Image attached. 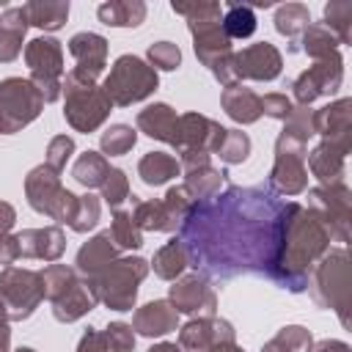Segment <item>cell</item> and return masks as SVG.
Listing matches in <instances>:
<instances>
[{
  "instance_id": "obj_25",
  "label": "cell",
  "mask_w": 352,
  "mask_h": 352,
  "mask_svg": "<svg viewBox=\"0 0 352 352\" xmlns=\"http://www.w3.org/2000/svg\"><path fill=\"white\" fill-rule=\"evenodd\" d=\"M344 154H346V148L324 140L311 154V170L316 173V179H322L324 184H338V179L344 173Z\"/></svg>"
},
{
  "instance_id": "obj_23",
  "label": "cell",
  "mask_w": 352,
  "mask_h": 352,
  "mask_svg": "<svg viewBox=\"0 0 352 352\" xmlns=\"http://www.w3.org/2000/svg\"><path fill=\"white\" fill-rule=\"evenodd\" d=\"M94 294H91V289H88V283H74L72 289H66L58 300H52V314H55V319L58 322H74V319H80L82 314H88L91 308H94Z\"/></svg>"
},
{
  "instance_id": "obj_18",
  "label": "cell",
  "mask_w": 352,
  "mask_h": 352,
  "mask_svg": "<svg viewBox=\"0 0 352 352\" xmlns=\"http://www.w3.org/2000/svg\"><path fill=\"white\" fill-rule=\"evenodd\" d=\"M19 242V256H28V258H47V261H55L60 253H63V231L50 226V228H30V231H22L16 236Z\"/></svg>"
},
{
  "instance_id": "obj_2",
  "label": "cell",
  "mask_w": 352,
  "mask_h": 352,
  "mask_svg": "<svg viewBox=\"0 0 352 352\" xmlns=\"http://www.w3.org/2000/svg\"><path fill=\"white\" fill-rule=\"evenodd\" d=\"M176 14H184L190 22V33L195 38V55L201 58L204 66H209V72L228 88L236 85V74H234V50L231 41L226 38L223 28H220V14L223 8L217 3H173L170 6Z\"/></svg>"
},
{
  "instance_id": "obj_5",
  "label": "cell",
  "mask_w": 352,
  "mask_h": 352,
  "mask_svg": "<svg viewBox=\"0 0 352 352\" xmlns=\"http://www.w3.org/2000/svg\"><path fill=\"white\" fill-rule=\"evenodd\" d=\"M63 91H66V110H63V116H66V121L77 132L96 129L107 118V113L113 107L110 99L104 96V91L94 85V80H82L74 72L66 74Z\"/></svg>"
},
{
  "instance_id": "obj_48",
  "label": "cell",
  "mask_w": 352,
  "mask_h": 352,
  "mask_svg": "<svg viewBox=\"0 0 352 352\" xmlns=\"http://www.w3.org/2000/svg\"><path fill=\"white\" fill-rule=\"evenodd\" d=\"M14 206H8V204H3L0 201V236H6L8 234V228L14 226Z\"/></svg>"
},
{
  "instance_id": "obj_17",
  "label": "cell",
  "mask_w": 352,
  "mask_h": 352,
  "mask_svg": "<svg viewBox=\"0 0 352 352\" xmlns=\"http://www.w3.org/2000/svg\"><path fill=\"white\" fill-rule=\"evenodd\" d=\"M69 52L77 60V66L72 72L77 77H82V80H96L102 74V69H104L107 41L99 33H77L69 41Z\"/></svg>"
},
{
  "instance_id": "obj_38",
  "label": "cell",
  "mask_w": 352,
  "mask_h": 352,
  "mask_svg": "<svg viewBox=\"0 0 352 352\" xmlns=\"http://www.w3.org/2000/svg\"><path fill=\"white\" fill-rule=\"evenodd\" d=\"M135 140H138V135H135V129L132 126H126V124H116V126H110L104 135H102V151L104 154H126L132 146H135Z\"/></svg>"
},
{
  "instance_id": "obj_29",
  "label": "cell",
  "mask_w": 352,
  "mask_h": 352,
  "mask_svg": "<svg viewBox=\"0 0 352 352\" xmlns=\"http://www.w3.org/2000/svg\"><path fill=\"white\" fill-rule=\"evenodd\" d=\"M22 8L28 16V25H36L44 30H58L69 16V3H28Z\"/></svg>"
},
{
  "instance_id": "obj_20",
  "label": "cell",
  "mask_w": 352,
  "mask_h": 352,
  "mask_svg": "<svg viewBox=\"0 0 352 352\" xmlns=\"http://www.w3.org/2000/svg\"><path fill=\"white\" fill-rule=\"evenodd\" d=\"M176 316H179V314H176V308H173L168 300H154V302L138 308V314H135V327H132V330H138L140 336H148V338L165 336V333L176 330Z\"/></svg>"
},
{
  "instance_id": "obj_37",
  "label": "cell",
  "mask_w": 352,
  "mask_h": 352,
  "mask_svg": "<svg viewBox=\"0 0 352 352\" xmlns=\"http://www.w3.org/2000/svg\"><path fill=\"white\" fill-rule=\"evenodd\" d=\"M248 151H250V140L245 132H236V129H226L220 146H217V154L223 157V162L234 165V162H242L248 160Z\"/></svg>"
},
{
  "instance_id": "obj_33",
  "label": "cell",
  "mask_w": 352,
  "mask_h": 352,
  "mask_svg": "<svg viewBox=\"0 0 352 352\" xmlns=\"http://www.w3.org/2000/svg\"><path fill=\"white\" fill-rule=\"evenodd\" d=\"M302 50L311 55V58H316V60H327V58H333V55H338L336 52V38H333V33H327L322 25H308L305 28V33H302Z\"/></svg>"
},
{
  "instance_id": "obj_9",
  "label": "cell",
  "mask_w": 352,
  "mask_h": 352,
  "mask_svg": "<svg viewBox=\"0 0 352 352\" xmlns=\"http://www.w3.org/2000/svg\"><path fill=\"white\" fill-rule=\"evenodd\" d=\"M44 107L41 94L30 80L22 77H8L0 82V132L14 135L25 124H30L38 110Z\"/></svg>"
},
{
  "instance_id": "obj_22",
  "label": "cell",
  "mask_w": 352,
  "mask_h": 352,
  "mask_svg": "<svg viewBox=\"0 0 352 352\" xmlns=\"http://www.w3.org/2000/svg\"><path fill=\"white\" fill-rule=\"evenodd\" d=\"M28 30V16L25 8H6L0 16V60L11 63L22 52V38Z\"/></svg>"
},
{
  "instance_id": "obj_15",
  "label": "cell",
  "mask_w": 352,
  "mask_h": 352,
  "mask_svg": "<svg viewBox=\"0 0 352 352\" xmlns=\"http://www.w3.org/2000/svg\"><path fill=\"white\" fill-rule=\"evenodd\" d=\"M234 341V330L228 322L217 319H192L179 333V349L182 352H209L214 344Z\"/></svg>"
},
{
  "instance_id": "obj_45",
  "label": "cell",
  "mask_w": 352,
  "mask_h": 352,
  "mask_svg": "<svg viewBox=\"0 0 352 352\" xmlns=\"http://www.w3.org/2000/svg\"><path fill=\"white\" fill-rule=\"evenodd\" d=\"M292 110H294V104L283 96V94H267L264 99H261V113H267V116H272V118H289L292 116Z\"/></svg>"
},
{
  "instance_id": "obj_50",
  "label": "cell",
  "mask_w": 352,
  "mask_h": 352,
  "mask_svg": "<svg viewBox=\"0 0 352 352\" xmlns=\"http://www.w3.org/2000/svg\"><path fill=\"white\" fill-rule=\"evenodd\" d=\"M8 341H11L8 319H3V316H0V352H8Z\"/></svg>"
},
{
  "instance_id": "obj_47",
  "label": "cell",
  "mask_w": 352,
  "mask_h": 352,
  "mask_svg": "<svg viewBox=\"0 0 352 352\" xmlns=\"http://www.w3.org/2000/svg\"><path fill=\"white\" fill-rule=\"evenodd\" d=\"M19 258V242L16 236H0V264L11 267V261Z\"/></svg>"
},
{
  "instance_id": "obj_40",
  "label": "cell",
  "mask_w": 352,
  "mask_h": 352,
  "mask_svg": "<svg viewBox=\"0 0 352 352\" xmlns=\"http://www.w3.org/2000/svg\"><path fill=\"white\" fill-rule=\"evenodd\" d=\"M96 220H99V201L94 198V195H85V198H80L77 201V212H74V217H72V228L74 231H88V228H94L96 226Z\"/></svg>"
},
{
  "instance_id": "obj_13",
  "label": "cell",
  "mask_w": 352,
  "mask_h": 352,
  "mask_svg": "<svg viewBox=\"0 0 352 352\" xmlns=\"http://www.w3.org/2000/svg\"><path fill=\"white\" fill-rule=\"evenodd\" d=\"M234 74L236 80H272L280 74V52L267 41L250 44L242 52H234Z\"/></svg>"
},
{
  "instance_id": "obj_27",
  "label": "cell",
  "mask_w": 352,
  "mask_h": 352,
  "mask_svg": "<svg viewBox=\"0 0 352 352\" xmlns=\"http://www.w3.org/2000/svg\"><path fill=\"white\" fill-rule=\"evenodd\" d=\"M220 28H223V33H226L228 41H231V38H248V36H253V30H256V14H253L250 6L234 3V6H228L226 14L220 16Z\"/></svg>"
},
{
  "instance_id": "obj_30",
  "label": "cell",
  "mask_w": 352,
  "mask_h": 352,
  "mask_svg": "<svg viewBox=\"0 0 352 352\" xmlns=\"http://www.w3.org/2000/svg\"><path fill=\"white\" fill-rule=\"evenodd\" d=\"M107 173H110V165H107V160H104L102 154H96V151H85V154L74 162V170H72V176H74L82 187H102V182L107 179Z\"/></svg>"
},
{
  "instance_id": "obj_34",
  "label": "cell",
  "mask_w": 352,
  "mask_h": 352,
  "mask_svg": "<svg viewBox=\"0 0 352 352\" xmlns=\"http://www.w3.org/2000/svg\"><path fill=\"white\" fill-rule=\"evenodd\" d=\"M41 275V283H44V297H50V302L52 300H58L66 289H72L74 283H77V278H74V270H69V267H63V264H50L44 272H38Z\"/></svg>"
},
{
  "instance_id": "obj_4",
  "label": "cell",
  "mask_w": 352,
  "mask_h": 352,
  "mask_svg": "<svg viewBox=\"0 0 352 352\" xmlns=\"http://www.w3.org/2000/svg\"><path fill=\"white\" fill-rule=\"evenodd\" d=\"M154 88H157L154 66L143 63L135 55H121L113 63V69H110V74L104 77V85H102L110 104H118V107H126L132 102L146 99Z\"/></svg>"
},
{
  "instance_id": "obj_26",
  "label": "cell",
  "mask_w": 352,
  "mask_h": 352,
  "mask_svg": "<svg viewBox=\"0 0 352 352\" xmlns=\"http://www.w3.org/2000/svg\"><path fill=\"white\" fill-rule=\"evenodd\" d=\"M179 170H182V165L176 162V157L162 154V151H151V154H146V157L140 160V165H138L140 179H143L146 184H151V187L165 184L168 179L179 176Z\"/></svg>"
},
{
  "instance_id": "obj_19",
  "label": "cell",
  "mask_w": 352,
  "mask_h": 352,
  "mask_svg": "<svg viewBox=\"0 0 352 352\" xmlns=\"http://www.w3.org/2000/svg\"><path fill=\"white\" fill-rule=\"evenodd\" d=\"M138 129H143L148 138L165 140L176 146L179 140V116L168 104H148L146 110L138 113Z\"/></svg>"
},
{
  "instance_id": "obj_11",
  "label": "cell",
  "mask_w": 352,
  "mask_h": 352,
  "mask_svg": "<svg viewBox=\"0 0 352 352\" xmlns=\"http://www.w3.org/2000/svg\"><path fill=\"white\" fill-rule=\"evenodd\" d=\"M302 151L305 143L280 132L278 143H275V168L270 173V187L283 192V195H297L305 190L308 182V170L302 165Z\"/></svg>"
},
{
  "instance_id": "obj_28",
  "label": "cell",
  "mask_w": 352,
  "mask_h": 352,
  "mask_svg": "<svg viewBox=\"0 0 352 352\" xmlns=\"http://www.w3.org/2000/svg\"><path fill=\"white\" fill-rule=\"evenodd\" d=\"M99 19L104 25H116V28H135L143 22L146 16V6L143 3H104L96 8Z\"/></svg>"
},
{
  "instance_id": "obj_7",
  "label": "cell",
  "mask_w": 352,
  "mask_h": 352,
  "mask_svg": "<svg viewBox=\"0 0 352 352\" xmlns=\"http://www.w3.org/2000/svg\"><path fill=\"white\" fill-rule=\"evenodd\" d=\"M44 297L41 275L33 270L6 267L0 275V314L3 319H28Z\"/></svg>"
},
{
  "instance_id": "obj_10",
  "label": "cell",
  "mask_w": 352,
  "mask_h": 352,
  "mask_svg": "<svg viewBox=\"0 0 352 352\" xmlns=\"http://www.w3.org/2000/svg\"><path fill=\"white\" fill-rule=\"evenodd\" d=\"M190 206H192V201H190L187 190L184 187H170L162 201H138L135 198V212H129V214H132V220L140 231L143 228H148V231H173L176 226H182Z\"/></svg>"
},
{
  "instance_id": "obj_44",
  "label": "cell",
  "mask_w": 352,
  "mask_h": 352,
  "mask_svg": "<svg viewBox=\"0 0 352 352\" xmlns=\"http://www.w3.org/2000/svg\"><path fill=\"white\" fill-rule=\"evenodd\" d=\"M72 151H74V140H72V138H66V135L52 138V140H50V148H47V165L60 173Z\"/></svg>"
},
{
  "instance_id": "obj_1",
  "label": "cell",
  "mask_w": 352,
  "mask_h": 352,
  "mask_svg": "<svg viewBox=\"0 0 352 352\" xmlns=\"http://www.w3.org/2000/svg\"><path fill=\"white\" fill-rule=\"evenodd\" d=\"M297 206L264 187H228L192 201L179 234L187 264L220 280L248 272L275 280L283 234Z\"/></svg>"
},
{
  "instance_id": "obj_49",
  "label": "cell",
  "mask_w": 352,
  "mask_h": 352,
  "mask_svg": "<svg viewBox=\"0 0 352 352\" xmlns=\"http://www.w3.org/2000/svg\"><path fill=\"white\" fill-rule=\"evenodd\" d=\"M316 352H349V346L341 344V341H322V344L316 346Z\"/></svg>"
},
{
  "instance_id": "obj_24",
  "label": "cell",
  "mask_w": 352,
  "mask_h": 352,
  "mask_svg": "<svg viewBox=\"0 0 352 352\" xmlns=\"http://www.w3.org/2000/svg\"><path fill=\"white\" fill-rule=\"evenodd\" d=\"M223 107L239 124H253L261 116V99L250 88H242V85H228L223 91Z\"/></svg>"
},
{
  "instance_id": "obj_16",
  "label": "cell",
  "mask_w": 352,
  "mask_h": 352,
  "mask_svg": "<svg viewBox=\"0 0 352 352\" xmlns=\"http://www.w3.org/2000/svg\"><path fill=\"white\" fill-rule=\"evenodd\" d=\"M168 302L176 308V314H198V311H204L206 316L214 314V292L201 275H187L179 283H173Z\"/></svg>"
},
{
  "instance_id": "obj_46",
  "label": "cell",
  "mask_w": 352,
  "mask_h": 352,
  "mask_svg": "<svg viewBox=\"0 0 352 352\" xmlns=\"http://www.w3.org/2000/svg\"><path fill=\"white\" fill-rule=\"evenodd\" d=\"M77 352H113V349H110V344L104 341V336H102V333L88 330V333L82 336V341H80Z\"/></svg>"
},
{
  "instance_id": "obj_43",
  "label": "cell",
  "mask_w": 352,
  "mask_h": 352,
  "mask_svg": "<svg viewBox=\"0 0 352 352\" xmlns=\"http://www.w3.org/2000/svg\"><path fill=\"white\" fill-rule=\"evenodd\" d=\"M102 336H104V341L110 344L113 352H126V349L135 346V333H132V327L124 324V322H113V324H107V330H104Z\"/></svg>"
},
{
  "instance_id": "obj_8",
  "label": "cell",
  "mask_w": 352,
  "mask_h": 352,
  "mask_svg": "<svg viewBox=\"0 0 352 352\" xmlns=\"http://www.w3.org/2000/svg\"><path fill=\"white\" fill-rule=\"evenodd\" d=\"M25 190H28V201L36 212H44L60 223H72L80 198L60 187L58 170H52L50 165L33 168L28 182H25Z\"/></svg>"
},
{
  "instance_id": "obj_3",
  "label": "cell",
  "mask_w": 352,
  "mask_h": 352,
  "mask_svg": "<svg viewBox=\"0 0 352 352\" xmlns=\"http://www.w3.org/2000/svg\"><path fill=\"white\" fill-rule=\"evenodd\" d=\"M148 267L143 258H121L110 261L96 278L85 280L94 300L110 305L113 311H132L138 297V283L146 278Z\"/></svg>"
},
{
  "instance_id": "obj_14",
  "label": "cell",
  "mask_w": 352,
  "mask_h": 352,
  "mask_svg": "<svg viewBox=\"0 0 352 352\" xmlns=\"http://www.w3.org/2000/svg\"><path fill=\"white\" fill-rule=\"evenodd\" d=\"M330 60H338V55H333L327 60H316L308 72H302L294 80V96L302 104L314 102L322 94H333L338 88V82H341V63H333L330 66Z\"/></svg>"
},
{
  "instance_id": "obj_31",
  "label": "cell",
  "mask_w": 352,
  "mask_h": 352,
  "mask_svg": "<svg viewBox=\"0 0 352 352\" xmlns=\"http://www.w3.org/2000/svg\"><path fill=\"white\" fill-rule=\"evenodd\" d=\"M187 267V253H184V245L182 239H170L165 248L157 250L154 256V272L165 280H173L182 270Z\"/></svg>"
},
{
  "instance_id": "obj_6",
  "label": "cell",
  "mask_w": 352,
  "mask_h": 352,
  "mask_svg": "<svg viewBox=\"0 0 352 352\" xmlns=\"http://www.w3.org/2000/svg\"><path fill=\"white\" fill-rule=\"evenodd\" d=\"M25 60L30 69V82L44 102H55L63 88V50L60 41L38 36L25 47Z\"/></svg>"
},
{
  "instance_id": "obj_51",
  "label": "cell",
  "mask_w": 352,
  "mask_h": 352,
  "mask_svg": "<svg viewBox=\"0 0 352 352\" xmlns=\"http://www.w3.org/2000/svg\"><path fill=\"white\" fill-rule=\"evenodd\" d=\"M209 352H242V349H239L234 341H223V344H214Z\"/></svg>"
},
{
  "instance_id": "obj_35",
  "label": "cell",
  "mask_w": 352,
  "mask_h": 352,
  "mask_svg": "<svg viewBox=\"0 0 352 352\" xmlns=\"http://www.w3.org/2000/svg\"><path fill=\"white\" fill-rule=\"evenodd\" d=\"M308 349H311V336L302 327L292 324L283 327L261 352H308Z\"/></svg>"
},
{
  "instance_id": "obj_41",
  "label": "cell",
  "mask_w": 352,
  "mask_h": 352,
  "mask_svg": "<svg viewBox=\"0 0 352 352\" xmlns=\"http://www.w3.org/2000/svg\"><path fill=\"white\" fill-rule=\"evenodd\" d=\"M148 60H151L157 69L170 72V69H176V66L182 63V52H179V47L170 44V41H157V44L148 47Z\"/></svg>"
},
{
  "instance_id": "obj_32",
  "label": "cell",
  "mask_w": 352,
  "mask_h": 352,
  "mask_svg": "<svg viewBox=\"0 0 352 352\" xmlns=\"http://www.w3.org/2000/svg\"><path fill=\"white\" fill-rule=\"evenodd\" d=\"M308 22H311V19H308V8H305V6H297V3L280 6L278 14H275V28H278V33L289 36L292 41H294L300 33H305Z\"/></svg>"
},
{
  "instance_id": "obj_52",
  "label": "cell",
  "mask_w": 352,
  "mask_h": 352,
  "mask_svg": "<svg viewBox=\"0 0 352 352\" xmlns=\"http://www.w3.org/2000/svg\"><path fill=\"white\" fill-rule=\"evenodd\" d=\"M148 352H182L176 344H157V346H151Z\"/></svg>"
},
{
  "instance_id": "obj_12",
  "label": "cell",
  "mask_w": 352,
  "mask_h": 352,
  "mask_svg": "<svg viewBox=\"0 0 352 352\" xmlns=\"http://www.w3.org/2000/svg\"><path fill=\"white\" fill-rule=\"evenodd\" d=\"M311 206H314V214L319 217V223L324 228H330L327 234H338V239L344 242L346 239V217H349V192L346 187L338 182V184H324V187H316L311 190Z\"/></svg>"
},
{
  "instance_id": "obj_21",
  "label": "cell",
  "mask_w": 352,
  "mask_h": 352,
  "mask_svg": "<svg viewBox=\"0 0 352 352\" xmlns=\"http://www.w3.org/2000/svg\"><path fill=\"white\" fill-rule=\"evenodd\" d=\"M113 258H116V248H113L110 231H102V234H96L88 245L80 248V253H77V272L85 275V280H91V278H96Z\"/></svg>"
},
{
  "instance_id": "obj_53",
  "label": "cell",
  "mask_w": 352,
  "mask_h": 352,
  "mask_svg": "<svg viewBox=\"0 0 352 352\" xmlns=\"http://www.w3.org/2000/svg\"><path fill=\"white\" fill-rule=\"evenodd\" d=\"M16 352H33V349H28V346H22V349H16Z\"/></svg>"
},
{
  "instance_id": "obj_39",
  "label": "cell",
  "mask_w": 352,
  "mask_h": 352,
  "mask_svg": "<svg viewBox=\"0 0 352 352\" xmlns=\"http://www.w3.org/2000/svg\"><path fill=\"white\" fill-rule=\"evenodd\" d=\"M102 198L113 206V209H118L126 198H129V182H126V176H124V170H118V168H110V173H107V179L102 182Z\"/></svg>"
},
{
  "instance_id": "obj_42",
  "label": "cell",
  "mask_w": 352,
  "mask_h": 352,
  "mask_svg": "<svg viewBox=\"0 0 352 352\" xmlns=\"http://www.w3.org/2000/svg\"><path fill=\"white\" fill-rule=\"evenodd\" d=\"M349 16H352V6L349 3H330L324 8L327 25L338 30V38L341 41H349Z\"/></svg>"
},
{
  "instance_id": "obj_36",
  "label": "cell",
  "mask_w": 352,
  "mask_h": 352,
  "mask_svg": "<svg viewBox=\"0 0 352 352\" xmlns=\"http://www.w3.org/2000/svg\"><path fill=\"white\" fill-rule=\"evenodd\" d=\"M110 239L118 248H140L143 245V234L135 226L129 212H116L113 214V226H110Z\"/></svg>"
}]
</instances>
